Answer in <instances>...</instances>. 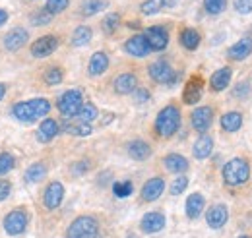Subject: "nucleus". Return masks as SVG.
<instances>
[{
  "mask_svg": "<svg viewBox=\"0 0 252 238\" xmlns=\"http://www.w3.org/2000/svg\"><path fill=\"white\" fill-rule=\"evenodd\" d=\"M30 22H32L33 26H47V24H51V22H53V16L43 8V10L33 12L32 18H30Z\"/></svg>",
  "mask_w": 252,
  "mask_h": 238,
  "instance_id": "42",
  "label": "nucleus"
},
{
  "mask_svg": "<svg viewBox=\"0 0 252 238\" xmlns=\"http://www.w3.org/2000/svg\"><path fill=\"white\" fill-rule=\"evenodd\" d=\"M177 2H179V0H163V6H167V8H173Z\"/></svg>",
  "mask_w": 252,
  "mask_h": 238,
  "instance_id": "51",
  "label": "nucleus"
},
{
  "mask_svg": "<svg viewBox=\"0 0 252 238\" xmlns=\"http://www.w3.org/2000/svg\"><path fill=\"white\" fill-rule=\"evenodd\" d=\"M8 18H10V16H8V12L0 8V28H2V26H4L6 22H8Z\"/></svg>",
  "mask_w": 252,
  "mask_h": 238,
  "instance_id": "49",
  "label": "nucleus"
},
{
  "mask_svg": "<svg viewBox=\"0 0 252 238\" xmlns=\"http://www.w3.org/2000/svg\"><path fill=\"white\" fill-rule=\"evenodd\" d=\"M97 117H99V111H97V107H95L94 103H84L80 113H78V119L82 120V122H88V124H92Z\"/></svg>",
  "mask_w": 252,
  "mask_h": 238,
  "instance_id": "35",
  "label": "nucleus"
},
{
  "mask_svg": "<svg viewBox=\"0 0 252 238\" xmlns=\"http://www.w3.org/2000/svg\"><path fill=\"white\" fill-rule=\"evenodd\" d=\"M68 6H70V0H47L45 10H47L51 16H57V14H63Z\"/></svg>",
  "mask_w": 252,
  "mask_h": 238,
  "instance_id": "38",
  "label": "nucleus"
},
{
  "mask_svg": "<svg viewBox=\"0 0 252 238\" xmlns=\"http://www.w3.org/2000/svg\"><path fill=\"white\" fill-rule=\"evenodd\" d=\"M99 237V221L92 215L76 217L66 229V238H97Z\"/></svg>",
  "mask_w": 252,
  "mask_h": 238,
  "instance_id": "3",
  "label": "nucleus"
},
{
  "mask_svg": "<svg viewBox=\"0 0 252 238\" xmlns=\"http://www.w3.org/2000/svg\"><path fill=\"white\" fill-rule=\"evenodd\" d=\"M30 107H32L35 119L47 117V115L51 113V103H49V99H45V97H35V99H30Z\"/></svg>",
  "mask_w": 252,
  "mask_h": 238,
  "instance_id": "33",
  "label": "nucleus"
},
{
  "mask_svg": "<svg viewBox=\"0 0 252 238\" xmlns=\"http://www.w3.org/2000/svg\"><path fill=\"white\" fill-rule=\"evenodd\" d=\"M189 188V177H177V178L171 182V194L173 196H181L185 190Z\"/></svg>",
  "mask_w": 252,
  "mask_h": 238,
  "instance_id": "43",
  "label": "nucleus"
},
{
  "mask_svg": "<svg viewBox=\"0 0 252 238\" xmlns=\"http://www.w3.org/2000/svg\"><path fill=\"white\" fill-rule=\"evenodd\" d=\"M148 72H150V78L154 82L163 84V86H175L177 80H179V74L175 72V68L165 60H158V62L150 64Z\"/></svg>",
  "mask_w": 252,
  "mask_h": 238,
  "instance_id": "6",
  "label": "nucleus"
},
{
  "mask_svg": "<svg viewBox=\"0 0 252 238\" xmlns=\"http://www.w3.org/2000/svg\"><path fill=\"white\" fill-rule=\"evenodd\" d=\"M107 68H109V57H107V53H103V51L94 53L92 59H90V64H88L90 76H101V74L107 72Z\"/></svg>",
  "mask_w": 252,
  "mask_h": 238,
  "instance_id": "24",
  "label": "nucleus"
},
{
  "mask_svg": "<svg viewBox=\"0 0 252 238\" xmlns=\"http://www.w3.org/2000/svg\"><path fill=\"white\" fill-rule=\"evenodd\" d=\"M221 175H223V182L227 186H241L251 178V165L243 157H235L225 163Z\"/></svg>",
  "mask_w": 252,
  "mask_h": 238,
  "instance_id": "2",
  "label": "nucleus"
},
{
  "mask_svg": "<svg viewBox=\"0 0 252 238\" xmlns=\"http://www.w3.org/2000/svg\"><path fill=\"white\" fill-rule=\"evenodd\" d=\"M92 169V163L88 161V159H82V161H76L74 165H72V173L76 175V177H82V175H86L88 171Z\"/></svg>",
  "mask_w": 252,
  "mask_h": 238,
  "instance_id": "46",
  "label": "nucleus"
},
{
  "mask_svg": "<svg viewBox=\"0 0 252 238\" xmlns=\"http://www.w3.org/2000/svg\"><path fill=\"white\" fill-rule=\"evenodd\" d=\"M82 105H84V95H82L80 89L64 91L63 95L59 97V101H57V107H59V111H61V115H63L64 119L78 117Z\"/></svg>",
  "mask_w": 252,
  "mask_h": 238,
  "instance_id": "5",
  "label": "nucleus"
},
{
  "mask_svg": "<svg viewBox=\"0 0 252 238\" xmlns=\"http://www.w3.org/2000/svg\"><path fill=\"white\" fill-rule=\"evenodd\" d=\"M43 80H45L47 86H59V84H63V80H64L63 68H59V66H51V68L45 72Z\"/></svg>",
  "mask_w": 252,
  "mask_h": 238,
  "instance_id": "34",
  "label": "nucleus"
},
{
  "mask_svg": "<svg viewBox=\"0 0 252 238\" xmlns=\"http://www.w3.org/2000/svg\"><path fill=\"white\" fill-rule=\"evenodd\" d=\"M161 8H163V0H144L142 6H140L144 16H154V14H158Z\"/></svg>",
  "mask_w": 252,
  "mask_h": 238,
  "instance_id": "40",
  "label": "nucleus"
},
{
  "mask_svg": "<svg viewBox=\"0 0 252 238\" xmlns=\"http://www.w3.org/2000/svg\"><path fill=\"white\" fill-rule=\"evenodd\" d=\"M126 238H136V237H134V235H128V237H126Z\"/></svg>",
  "mask_w": 252,
  "mask_h": 238,
  "instance_id": "53",
  "label": "nucleus"
},
{
  "mask_svg": "<svg viewBox=\"0 0 252 238\" xmlns=\"http://www.w3.org/2000/svg\"><path fill=\"white\" fill-rule=\"evenodd\" d=\"M64 200V186L59 180H53L49 182V186L45 188L43 192V206L49 211H55L57 208H61Z\"/></svg>",
  "mask_w": 252,
  "mask_h": 238,
  "instance_id": "8",
  "label": "nucleus"
},
{
  "mask_svg": "<svg viewBox=\"0 0 252 238\" xmlns=\"http://www.w3.org/2000/svg\"><path fill=\"white\" fill-rule=\"evenodd\" d=\"M163 192H165V180L161 177H154V178H150L142 186L140 196H142L144 202H156V200L161 198Z\"/></svg>",
  "mask_w": 252,
  "mask_h": 238,
  "instance_id": "16",
  "label": "nucleus"
},
{
  "mask_svg": "<svg viewBox=\"0 0 252 238\" xmlns=\"http://www.w3.org/2000/svg\"><path fill=\"white\" fill-rule=\"evenodd\" d=\"M252 55V37H243L241 41H237L229 51L227 57L231 60H245Z\"/></svg>",
  "mask_w": 252,
  "mask_h": 238,
  "instance_id": "19",
  "label": "nucleus"
},
{
  "mask_svg": "<svg viewBox=\"0 0 252 238\" xmlns=\"http://www.w3.org/2000/svg\"><path fill=\"white\" fill-rule=\"evenodd\" d=\"M206 208V200L202 194L194 192L187 198V206H185V211H187V217L189 219H198L202 215V211Z\"/></svg>",
  "mask_w": 252,
  "mask_h": 238,
  "instance_id": "22",
  "label": "nucleus"
},
{
  "mask_svg": "<svg viewBox=\"0 0 252 238\" xmlns=\"http://www.w3.org/2000/svg\"><path fill=\"white\" fill-rule=\"evenodd\" d=\"M63 128H64V132H68V134H72V136H78V138L92 136V132H94L92 124L82 122V120H78V122H66Z\"/></svg>",
  "mask_w": 252,
  "mask_h": 238,
  "instance_id": "29",
  "label": "nucleus"
},
{
  "mask_svg": "<svg viewBox=\"0 0 252 238\" xmlns=\"http://www.w3.org/2000/svg\"><path fill=\"white\" fill-rule=\"evenodd\" d=\"M6 91H8V86H6L4 82H0V101L4 99V95H6Z\"/></svg>",
  "mask_w": 252,
  "mask_h": 238,
  "instance_id": "50",
  "label": "nucleus"
},
{
  "mask_svg": "<svg viewBox=\"0 0 252 238\" xmlns=\"http://www.w3.org/2000/svg\"><path fill=\"white\" fill-rule=\"evenodd\" d=\"M140 229L146 235H156L159 231H163L165 229V215L161 211H150V213H146L142 217V221H140Z\"/></svg>",
  "mask_w": 252,
  "mask_h": 238,
  "instance_id": "12",
  "label": "nucleus"
},
{
  "mask_svg": "<svg viewBox=\"0 0 252 238\" xmlns=\"http://www.w3.org/2000/svg\"><path fill=\"white\" fill-rule=\"evenodd\" d=\"M212 151H214V140H212V136H206V134H202L196 142H194V148H192V155L196 157V159H208L210 155H212Z\"/></svg>",
  "mask_w": 252,
  "mask_h": 238,
  "instance_id": "23",
  "label": "nucleus"
},
{
  "mask_svg": "<svg viewBox=\"0 0 252 238\" xmlns=\"http://www.w3.org/2000/svg\"><path fill=\"white\" fill-rule=\"evenodd\" d=\"M12 115L20 120V122H24V124H32V122L37 120L35 119V115H33L32 107H30V101L16 103V105H14V109H12Z\"/></svg>",
  "mask_w": 252,
  "mask_h": 238,
  "instance_id": "27",
  "label": "nucleus"
},
{
  "mask_svg": "<svg viewBox=\"0 0 252 238\" xmlns=\"http://www.w3.org/2000/svg\"><path fill=\"white\" fill-rule=\"evenodd\" d=\"M47 173H49L47 165L39 161V163L30 165V169H28L26 175H24V178H26V182H30V184H37V182H41V180L47 177Z\"/></svg>",
  "mask_w": 252,
  "mask_h": 238,
  "instance_id": "28",
  "label": "nucleus"
},
{
  "mask_svg": "<svg viewBox=\"0 0 252 238\" xmlns=\"http://www.w3.org/2000/svg\"><path fill=\"white\" fill-rule=\"evenodd\" d=\"M212 122H214V109H212V107H198V109H194L192 115H190V124H192V128H194L196 132H200V134H204V132L212 126Z\"/></svg>",
  "mask_w": 252,
  "mask_h": 238,
  "instance_id": "10",
  "label": "nucleus"
},
{
  "mask_svg": "<svg viewBox=\"0 0 252 238\" xmlns=\"http://www.w3.org/2000/svg\"><path fill=\"white\" fill-rule=\"evenodd\" d=\"M231 78H233V70H231L229 66L220 68V70H216V72L212 74V78H210V88L214 91L227 89L229 84H231Z\"/></svg>",
  "mask_w": 252,
  "mask_h": 238,
  "instance_id": "21",
  "label": "nucleus"
},
{
  "mask_svg": "<svg viewBox=\"0 0 252 238\" xmlns=\"http://www.w3.org/2000/svg\"><path fill=\"white\" fill-rule=\"evenodd\" d=\"M163 165L169 173H175V175H185L189 171V161L185 155H179V153H169L165 155L163 159Z\"/></svg>",
  "mask_w": 252,
  "mask_h": 238,
  "instance_id": "18",
  "label": "nucleus"
},
{
  "mask_svg": "<svg viewBox=\"0 0 252 238\" xmlns=\"http://www.w3.org/2000/svg\"><path fill=\"white\" fill-rule=\"evenodd\" d=\"M107 6H109V0H86L82 4V10L80 12H82V16L90 18V16H95V14L103 12Z\"/></svg>",
  "mask_w": 252,
  "mask_h": 238,
  "instance_id": "32",
  "label": "nucleus"
},
{
  "mask_svg": "<svg viewBox=\"0 0 252 238\" xmlns=\"http://www.w3.org/2000/svg\"><path fill=\"white\" fill-rule=\"evenodd\" d=\"M128 155L134 159V161H146L152 157V148L148 142L144 140H134L128 144Z\"/></svg>",
  "mask_w": 252,
  "mask_h": 238,
  "instance_id": "25",
  "label": "nucleus"
},
{
  "mask_svg": "<svg viewBox=\"0 0 252 238\" xmlns=\"http://www.w3.org/2000/svg\"><path fill=\"white\" fill-rule=\"evenodd\" d=\"M119 26H121V16H119L117 12L109 14V16L101 22V28H103V31H105L107 35H113L115 31L119 30Z\"/></svg>",
  "mask_w": 252,
  "mask_h": 238,
  "instance_id": "36",
  "label": "nucleus"
},
{
  "mask_svg": "<svg viewBox=\"0 0 252 238\" xmlns=\"http://www.w3.org/2000/svg\"><path fill=\"white\" fill-rule=\"evenodd\" d=\"M227 221H229V209L225 204H216L206 213V223L210 229H221V227H225Z\"/></svg>",
  "mask_w": 252,
  "mask_h": 238,
  "instance_id": "14",
  "label": "nucleus"
},
{
  "mask_svg": "<svg viewBox=\"0 0 252 238\" xmlns=\"http://www.w3.org/2000/svg\"><path fill=\"white\" fill-rule=\"evenodd\" d=\"M148 45L152 51H165L167 45H169V31L165 30L163 26H152L148 28L144 33Z\"/></svg>",
  "mask_w": 252,
  "mask_h": 238,
  "instance_id": "9",
  "label": "nucleus"
},
{
  "mask_svg": "<svg viewBox=\"0 0 252 238\" xmlns=\"http://www.w3.org/2000/svg\"><path fill=\"white\" fill-rule=\"evenodd\" d=\"M28 37H30V33L24 30V28H14V30H10L4 35L2 45H4V49H8V51L14 53V51H20L28 43Z\"/></svg>",
  "mask_w": 252,
  "mask_h": 238,
  "instance_id": "13",
  "label": "nucleus"
},
{
  "mask_svg": "<svg viewBox=\"0 0 252 238\" xmlns=\"http://www.w3.org/2000/svg\"><path fill=\"white\" fill-rule=\"evenodd\" d=\"M202 93H204V80L200 76H192L187 86H185V91H183V101L187 105H194L202 99Z\"/></svg>",
  "mask_w": 252,
  "mask_h": 238,
  "instance_id": "15",
  "label": "nucleus"
},
{
  "mask_svg": "<svg viewBox=\"0 0 252 238\" xmlns=\"http://www.w3.org/2000/svg\"><path fill=\"white\" fill-rule=\"evenodd\" d=\"M61 45V39L57 35H43L39 37L37 41L32 43V57L35 59H45V57H51Z\"/></svg>",
  "mask_w": 252,
  "mask_h": 238,
  "instance_id": "7",
  "label": "nucleus"
},
{
  "mask_svg": "<svg viewBox=\"0 0 252 238\" xmlns=\"http://www.w3.org/2000/svg\"><path fill=\"white\" fill-rule=\"evenodd\" d=\"M225 8H227V0H204V10L212 16L225 12Z\"/></svg>",
  "mask_w": 252,
  "mask_h": 238,
  "instance_id": "39",
  "label": "nucleus"
},
{
  "mask_svg": "<svg viewBox=\"0 0 252 238\" xmlns=\"http://www.w3.org/2000/svg\"><path fill=\"white\" fill-rule=\"evenodd\" d=\"M249 93H251V84L249 82H241L233 88V97L235 99H247Z\"/></svg>",
  "mask_w": 252,
  "mask_h": 238,
  "instance_id": "45",
  "label": "nucleus"
},
{
  "mask_svg": "<svg viewBox=\"0 0 252 238\" xmlns=\"http://www.w3.org/2000/svg\"><path fill=\"white\" fill-rule=\"evenodd\" d=\"M113 88H115V91L119 95H128V93H132V91L138 88V78L134 74H130V72H125V74H121V76L115 78Z\"/></svg>",
  "mask_w": 252,
  "mask_h": 238,
  "instance_id": "20",
  "label": "nucleus"
},
{
  "mask_svg": "<svg viewBox=\"0 0 252 238\" xmlns=\"http://www.w3.org/2000/svg\"><path fill=\"white\" fill-rule=\"evenodd\" d=\"M239 238H252V237H247V235H243V237H239Z\"/></svg>",
  "mask_w": 252,
  "mask_h": 238,
  "instance_id": "52",
  "label": "nucleus"
},
{
  "mask_svg": "<svg viewBox=\"0 0 252 238\" xmlns=\"http://www.w3.org/2000/svg\"><path fill=\"white\" fill-rule=\"evenodd\" d=\"M61 132V126L55 119H45L39 124V130H37V140L41 144H49L51 140L57 138V134Z\"/></svg>",
  "mask_w": 252,
  "mask_h": 238,
  "instance_id": "17",
  "label": "nucleus"
},
{
  "mask_svg": "<svg viewBox=\"0 0 252 238\" xmlns=\"http://www.w3.org/2000/svg\"><path fill=\"white\" fill-rule=\"evenodd\" d=\"M243 126V115L239 111H229L221 117V128L225 132H237Z\"/></svg>",
  "mask_w": 252,
  "mask_h": 238,
  "instance_id": "26",
  "label": "nucleus"
},
{
  "mask_svg": "<svg viewBox=\"0 0 252 238\" xmlns=\"http://www.w3.org/2000/svg\"><path fill=\"white\" fill-rule=\"evenodd\" d=\"M235 10L243 16L252 12V0H235Z\"/></svg>",
  "mask_w": 252,
  "mask_h": 238,
  "instance_id": "47",
  "label": "nucleus"
},
{
  "mask_svg": "<svg viewBox=\"0 0 252 238\" xmlns=\"http://www.w3.org/2000/svg\"><path fill=\"white\" fill-rule=\"evenodd\" d=\"M16 167V159L10 153H0V177L8 175Z\"/></svg>",
  "mask_w": 252,
  "mask_h": 238,
  "instance_id": "41",
  "label": "nucleus"
},
{
  "mask_svg": "<svg viewBox=\"0 0 252 238\" xmlns=\"http://www.w3.org/2000/svg\"><path fill=\"white\" fill-rule=\"evenodd\" d=\"M200 33L196 30H192V28H187V30L181 31V45L185 47V49H189V51H196L198 49V45H200Z\"/></svg>",
  "mask_w": 252,
  "mask_h": 238,
  "instance_id": "31",
  "label": "nucleus"
},
{
  "mask_svg": "<svg viewBox=\"0 0 252 238\" xmlns=\"http://www.w3.org/2000/svg\"><path fill=\"white\" fill-rule=\"evenodd\" d=\"M92 37H94V31L90 26H80L72 33V45L74 47H86L92 41Z\"/></svg>",
  "mask_w": 252,
  "mask_h": 238,
  "instance_id": "30",
  "label": "nucleus"
},
{
  "mask_svg": "<svg viewBox=\"0 0 252 238\" xmlns=\"http://www.w3.org/2000/svg\"><path fill=\"white\" fill-rule=\"evenodd\" d=\"M113 192L117 198H128L134 192V184L130 180H123V182H115L113 184Z\"/></svg>",
  "mask_w": 252,
  "mask_h": 238,
  "instance_id": "37",
  "label": "nucleus"
},
{
  "mask_svg": "<svg viewBox=\"0 0 252 238\" xmlns=\"http://www.w3.org/2000/svg\"><path fill=\"white\" fill-rule=\"evenodd\" d=\"M2 225H4L6 235H10V237L24 235L28 231V225H30V213H28V209L16 208L12 209V211H8L6 217H4V221H2Z\"/></svg>",
  "mask_w": 252,
  "mask_h": 238,
  "instance_id": "4",
  "label": "nucleus"
},
{
  "mask_svg": "<svg viewBox=\"0 0 252 238\" xmlns=\"http://www.w3.org/2000/svg\"><path fill=\"white\" fill-rule=\"evenodd\" d=\"M132 99H134V103L142 105V103H148L152 99V93L146 89V88H136V89L132 91Z\"/></svg>",
  "mask_w": 252,
  "mask_h": 238,
  "instance_id": "44",
  "label": "nucleus"
},
{
  "mask_svg": "<svg viewBox=\"0 0 252 238\" xmlns=\"http://www.w3.org/2000/svg\"><path fill=\"white\" fill-rule=\"evenodd\" d=\"M125 51L130 55V57H136V59H146V57L152 53V49H150V45H148L146 37H144V35H140V33L132 35V37L126 41Z\"/></svg>",
  "mask_w": 252,
  "mask_h": 238,
  "instance_id": "11",
  "label": "nucleus"
},
{
  "mask_svg": "<svg viewBox=\"0 0 252 238\" xmlns=\"http://www.w3.org/2000/svg\"><path fill=\"white\" fill-rule=\"evenodd\" d=\"M181 128V111L175 105H167L159 111L156 119V132L159 138H171Z\"/></svg>",
  "mask_w": 252,
  "mask_h": 238,
  "instance_id": "1",
  "label": "nucleus"
},
{
  "mask_svg": "<svg viewBox=\"0 0 252 238\" xmlns=\"http://www.w3.org/2000/svg\"><path fill=\"white\" fill-rule=\"evenodd\" d=\"M10 194H12V182L6 178H0V202L8 200Z\"/></svg>",
  "mask_w": 252,
  "mask_h": 238,
  "instance_id": "48",
  "label": "nucleus"
}]
</instances>
